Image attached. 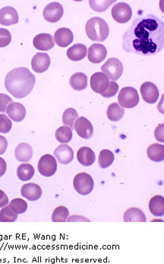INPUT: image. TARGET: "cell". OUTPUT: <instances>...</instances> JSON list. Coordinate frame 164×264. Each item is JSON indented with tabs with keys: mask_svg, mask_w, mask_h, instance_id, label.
<instances>
[{
	"mask_svg": "<svg viewBox=\"0 0 164 264\" xmlns=\"http://www.w3.org/2000/svg\"><path fill=\"white\" fill-rule=\"evenodd\" d=\"M55 136L60 144H68L73 138V130L67 126H62L55 131Z\"/></svg>",
	"mask_w": 164,
	"mask_h": 264,
	"instance_id": "obj_31",
	"label": "cell"
},
{
	"mask_svg": "<svg viewBox=\"0 0 164 264\" xmlns=\"http://www.w3.org/2000/svg\"><path fill=\"white\" fill-rule=\"evenodd\" d=\"M54 156L60 164H69L74 159V152L68 144H61L54 151Z\"/></svg>",
	"mask_w": 164,
	"mask_h": 264,
	"instance_id": "obj_14",
	"label": "cell"
},
{
	"mask_svg": "<svg viewBox=\"0 0 164 264\" xmlns=\"http://www.w3.org/2000/svg\"><path fill=\"white\" fill-rule=\"evenodd\" d=\"M12 127V123L10 118L5 114H0V133H9Z\"/></svg>",
	"mask_w": 164,
	"mask_h": 264,
	"instance_id": "obj_37",
	"label": "cell"
},
{
	"mask_svg": "<svg viewBox=\"0 0 164 264\" xmlns=\"http://www.w3.org/2000/svg\"><path fill=\"white\" fill-rule=\"evenodd\" d=\"M109 84V78L102 72L93 73L91 77V87L92 90L100 95L108 89Z\"/></svg>",
	"mask_w": 164,
	"mask_h": 264,
	"instance_id": "obj_12",
	"label": "cell"
},
{
	"mask_svg": "<svg viewBox=\"0 0 164 264\" xmlns=\"http://www.w3.org/2000/svg\"><path fill=\"white\" fill-rule=\"evenodd\" d=\"M32 156H33V150L30 144L27 143H21L16 147L15 156L18 161L27 163L31 160Z\"/></svg>",
	"mask_w": 164,
	"mask_h": 264,
	"instance_id": "obj_22",
	"label": "cell"
},
{
	"mask_svg": "<svg viewBox=\"0 0 164 264\" xmlns=\"http://www.w3.org/2000/svg\"><path fill=\"white\" fill-rule=\"evenodd\" d=\"M74 35L69 28H61L55 31L54 42L61 47H66L73 43Z\"/></svg>",
	"mask_w": 164,
	"mask_h": 264,
	"instance_id": "obj_19",
	"label": "cell"
},
{
	"mask_svg": "<svg viewBox=\"0 0 164 264\" xmlns=\"http://www.w3.org/2000/svg\"><path fill=\"white\" fill-rule=\"evenodd\" d=\"M149 209L156 217L164 216V198L162 196H155L150 198L149 202Z\"/></svg>",
	"mask_w": 164,
	"mask_h": 264,
	"instance_id": "obj_25",
	"label": "cell"
},
{
	"mask_svg": "<svg viewBox=\"0 0 164 264\" xmlns=\"http://www.w3.org/2000/svg\"><path fill=\"white\" fill-rule=\"evenodd\" d=\"M39 173L43 176L50 177L56 172L57 170V162L55 156L50 154L43 155L39 160L37 165Z\"/></svg>",
	"mask_w": 164,
	"mask_h": 264,
	"instance_id": "obj_7",
	"label": "cell"
},
{
	"mask_svg": "<svg viewBox=\"0 0 164 264\" xmlns=\"http://www.w3.org/2000/svg\"><path fill=\"white\" fill-rule=\"evenodd\" d=\"M6 113L12 121L20 122L25 118L26 109L21 103H12L8 106Z\"/></svg>",
	"mask_w": 164,
	"mask_h": 264,
	"instance_id": "obj_20",
	"label": "cell"
},
{
	"mask_svg": "<svg viewBox=\"0 0 164 264\" xmlns=\"http://www.w3.org/2000/svg\"><path fill=\"white\" fill-rule=\"evenodd\" d=\"M63 7L57 2H51L44 8L43 12V18L49 22L55 23L61 20L63 16Z\"/></svg>",
	"mask_w": 164,
	"mask_h": 264,
	"instance_id": "obj_9",
	"label": "cell"
},
{
	"mask_svg": "<svg viewBox=\"0 0 164 264\" xmlns=\"http://www.w3.org/2000/svg\"><path fill=\"white\" fill-rule=\"evenodd\" d=\"M69 84L74 90H83V89H86L87 87H88V77L85 73H81V72L74 73L70 77Z\"/></svg>",
	"mask_w": 164,
	"mask_h": 264,
	"instance_id": "obj_26",
	"label": "cell"
},
{
	"mask_svg": "<svg viewBox=\"0 0 164 264\" xmlns=\"http://www.w3.org/2000/svg\"><path fill=\"white\" fill-rule=\"evenodd\" d=\"M8 141L3 136L0 135V155L3 154L7 149Z\"/></svg>",
	"mask_w": 164,
	"mask_h": 264,
	"instance_id": "obj_43",
	"label": "cell"
},
{
	"mask_svg": "<svg viewBox=\"0 0 164 264\" xmlns=\"http://www.w3.org/2000/svg\"><path fill=\"white\" fill-rule=\"evenodd\" d=\"M21 194L24 198L31 202H35L40 199L42 196V190L39 185L36 183H27L21 188Z\"/></svg>",
	"mask_w": 164,
	"mask_h": 264,
	"instance_id": "obj_18",
	"label": "cell"
},
{
	"mask_svg": "<svg viewBox=\"0 0 164 264\" xmlns=\"http://www.w3.org/2000/svg\"><path fill=\"white\" fill-rule=\"evenodd\" d=\"M101 70L110 80H118L123 74V65L117 58H109L101 66Z\"/></svg>",
	"mask_w": 164,
	"mask_h": 264,
	"instance_id": "obj_6",
	"label": "cell"
},
{
	"mask_svg": "<svg viewBox=\"0 0 164 264\" xmlns=\"http://www.w3.org/2000/svg\"><path fill=\"white\" fill-rule=\"evenodd\" d=\"M107 54V48L100 44H93L88 48V58L93 64H100L104 61Z\"/></svg>",
	"mask_w": 164,
	"mask_h": 264,
	"instance_id": "obj_15",
	"label": "cell"
},
{
	"mask_svg": "<svg viewBox=\"0 0 164 264\" xmlns=\"http://www.w3.org/2000/svg\"><path fill=\"white\" fill-rule=\"evenodd\" d=\"M9 204V198L2 190H0V208H3Z\"/></svg>",
	"mask_w": 164,
	"mask_h": 264,
	"instance_id": "obj_44",
	"label": "cell"
},
{
	"mask_svg": "<svg viewBox=\"0 0 164 264\" xmlns=\"http://www.w3.org/2000/svg\"><path fill=\"white\" fill-rule=\"evenodd\" d=\"M6 169H7L6 162L3 158L0 157V177H2V176L5 174Z\"/></svg>",
	"mask_w": 164,
	"mask_h": 264,
	"instance_id": "obj_45",
	"label": "cell"
},
{
	"mask_svg": "<svg viewBox=\"0 0 164 264\" xmlns=\"http://www.w3.org/2000/svg\"><path fill=\"white\" fill-rule=\"evenodd\" d=\"M35 168L30 163H21L17 169V176L21 181H28L35 175Z\"/></svg>",
	"mask_w": 164,
	"mask_h": 264,
	"instance_id": "obj_29",
	"label": "cell"
},
{
	"mask_svg": "<svg viewBox=\"0 0 164 264\" xmlns=\"http://www.w3.org/2000/svg\"><path fill=\"white\" fill-rule=\"evenodd\" d=\"M114 2H116V1H108V0L89 1V4H90L91 9L97 12H104L110 6L111 4L114 3Z\"/></svg>",
	"mask_w": 164,
	"mask_h": 264,
	"instance_id": "obj_36",
	"label": "cell"
},
{
	"mask_svg": "<svg viewBox=\"0 0 164 264\" xmlns=\"http://www.w3.org/2000/svg\"><path fill=\"white\" fill-rule=\"evenodd\" d=\"M113 20L118 23L128 22L131 20L132 16V11H131L130 5L125 2H119L115 4L111 10Z\"/></svg>",
	"mask_w": 164,
	"mask_h": 264,
	"instance_id": "obj_8",
	"label": "cell"
},
{
	"mask_svg": "<svg viewBox=\"0 0 164 264\" xmlns=\"http://www.w3.org/2000/svg\"><path fill=\"white\" fill-rule=\"evenodd\" d=\"M17 214L15 213L9 205L3 207L0 211V221L1 222H15L18 219Z\"/></svg>",
	"mask_w": 164,
	"mask_h": 264,
	"instance_id": "obj_35",
	"label": "cell"
},
{
	"mask_svg": "<svg viewBox=\"0 0 164 264\" xmlns=\"http://www.w3.org/2000/svg\"><path fill=\"white\" fill-rule=\"evenodd\" d=\"M164 47V23L154 15L135 19L123 36L126 52L142 56L154 55Z\"/></svg>",
	"mask_w": 164,
	"mask_h": 264,
	"instance_id": "obj_1",
	"label": "cell"
},
{
	"mask_svg": "<svg viewBox=\"0 0 164 264\" xmlns=\"http://www.w3.org/2000/svg\"><path fill=\"white\" fill-rule=\"evenodd\" d=\"M9 206L15 213L21 215L24 213L28 209V203L21 198H14L9 202Z\"/></svg>",
	"mask_w": 164,
	"mask_h": 264,
	"instance_id": "obj_34",
	"label": "cell"
},
{
	"mask_svg": "<svg viewBox=\"0 0 164 264\" xmlns=\"http://www.w3.org/2000/svg\"><path fill=\"white\" fill-rule=\"evenodd\" d=\"M141 93L145 102L149 104H154L159 99V89L151 82H145L141 87Z\"/></svg>",
	"mask_w": 164,
	"mask_h": 264,
	"instance_id": "obj_11",
	"label": "cell"
},
{
	"mask_svg": "<svg viewBox=\"0 0 164 264\" xmlns=\"http://www.w3.org/2000/svg\"><path fill=\"white\" fill-rule=\"evenodd\" d=\"M35 82V75L28 68L18 67L7 73L5 78V87L15 98L22 99L31 93Z\"/></svg>",
	"mask_w": 164,
	"mask_h": 264,
	"instance_id": "obj_2",
	"label": "cell"
},
{
	"mask_svg": "<svg viewBox=\"0 0 164 264\" xmlns=\"http://www.w3.org/2000/svg\"><path fill=\"white\" fill-rule=\"evenodd\" d=\"M147 154L149 159L154 162L163 161L164 160V146L163 144H154L148 147Z\"/></svg>",
	"mask_w": 164,
	"mask_h": 264,
	"instance_id": "obj_27",
	"label": "cell"
},
{
	"mask_svg": "<svg viewBox=\"0 0 164 264\" xmlns=\"http://www.w3.org/2000/svg\"><path fill=\"white\" fill-rule=\"evenodd\" d=\"M74 129L78 135L84 139H90L93 136V125L91 122L85 117L81 116L77 118L74 123Z\"/></svg>",
	"mask_w": 164,
	"mask_h": 264,
	"instance_id": "obj_10",
	"label": "cell"
},
{
	"mask_svg": "<svg viewBox=\"0 0 164 264\" xmlns=\"http://www.w3.org/2000/svg\"><path fill=\"white\" fill-rule=\"evenodd\" d=\"M69 212L65 206H59L54 209L52 214L54 222H66L69 218Z\"/></svg>",
	"mask_w": 164,
	"mask_h": 264,
	"instance_id": "obj_33",
	"label": "cell"
},
{
	"mask_svg": "<svg viewBox=\"0 0 164 264\" xmlns=\"http://www.w3.org/2000/svg\"><path fill=\"white\" fill-rule=\"evenodd\" d=\"M73 186L77 193L81 196H87L93 191L94 182L91 176L87 173H80L74 176Z\"/></svg>",
	"mask_w": 164,
	"mask_h": 264,
	"instance_id": "obj_4",
	"label": "cell"
},
{
	"mask_svg": "<svg viewBox=\"0 0 164 264\" xmlns=\"http://www.w3.org/2000/svg\"><path fill=\"white\" fill-rule=\"evenodd\" d=\"M50 65V58L47 53H36L31 60V67L36 73L47 71Z\"/></svg>",
	"mask_w": 164,
	"mask_h": 264,
	"instance_id": "obj_13",
	"label": "cell"
},
{
	"mask_svg": "<svg viewBox=\"0 0 164 264\" xmlns=\"http://www.w3.org/2000/svg\"><path fill=\"white\" fill-rule=\"evenodd\" d=\"M13 103L12 99L5 94L0 93V111L5 112L7 110L8 106Z\"/></svg>",
	"mask_w": 164,
	"mask_h": 264,
	"instance_id": "obj_40",
	"label": "cell"
},
{
	"mask_svg": "<svg viewBox=\"0 0 164 264\" xmlns=\"http://www.w3.org/2000/svg\"><path fill=\"white\" fill-rule=\"evenodd\" d=\"M19 18L17 11L12 6H5L0 9V24L5 26L16 24Z\"/></svg>",
	"mask_w": 164,
	"mask_h": 264,
	"instance_id": "obj_16",
	"label": "cell"
},
{
	"mask_svg": "<svg viewBox=\"0 0 164 264\" xmlns=\"http://www.w3.org/2000/svg\"><path fill=\"white\" fill-rule=\"evenodd\" d=\"M77 159L81 165L90 167L95 162V154L91 148L82 147L77 152Z\"/></svg>",
	"mask_w": 164,
	"mask_h": 264,
	"instance_id": "obj_21",
	"label": "cell"
},
{
	"mask_svg": "<svg viewBox=\"0 0 164 264\" xmlns=\"http://www.w3.org/2000/svg\"><path fill=\"white\" fill-rule=\"evenodd\" d=\"M118 101L123 108H134L139 103L138 91L133 87H124L119 92Z\"/></svg>",
	"mask_w": 164,
	"mask_h": 264,
	"instance_id": "obj_5",
	"label": "cell"
},
{
	"mask_svg": "<svg viewBox=\"0 0 164 264\" xmlns=\"http://www.w3.org/2000/svg\"><path fill=\"white\" fill-rule=\"evenodd\" d=\"M123 219L126 222H145L147 221L145 213L138 208H130L125 212Z\"/></svg>",
	"mask_w": 164,
	"mask_h": 264,
	"instance_id": "obj_24",
	"label": "cell"
},
{
	"mask_svg": "<svg viewBox=\"0 0 164 264\" xmlns=\"http://www.w3.org/2000/svg\"><path fill=\"white\" fill-rule=\"evenodd\" d=\"M68 58L73 61H79L86 57L87 47L83 44H75L67 50Z\"/></svg>",
	"mask_w": 164,
	"mask_h": 264,
	"instance_id": "obj_23",
	"label": "cell"
},
{
	"mask_svg": "<svg viewBox=\"0 0 164 264\" xmlns=\"http://www.w3.org/2000/svg\"><path fill=\"white\" fill-rule=\"evenodd\" d=\"M67 221H69V222H72V221H74V222H78V221H79V222H85V221L89 222L90 220L86 219V218L83 217V216H73L67 219Z\"/></svg>",
	"mask_w": 164,
	"mask_h": 264,
	"instance_id": "obj_42",
	"label": "cell"
},
{
	"mask_svg": "<svg viewBox=\"0 0 164 264\" xmlns=\"http://www.w3.org/2000/svg\"><path fill=\"white\" fill-rule=\"evenodd\" d=\"M87 35L93 42H104L108 38L109 29L105 20L93 17L88 20L85 26Z\"/></svg>",
	"mask_w": 164,
	"mask_h": 264,
	"instance_id": "obj_3",
	"label": "cell"
},
{
	"mask_svg": "<svg viewBox=\"0 0 164 264\" xmlns=\"http://www.w3.org/2000/svg\"><path fill=\"white\" fill-rule=\"evenodd\" d=\"M154 135H155L156 139L161 142L164 141V124H161L159 126H157V129L154 132Z\"/></svg>",
	"mask_w": 164,
	"mask_h": 264,
	"instance_id": "obj_41",
	"label": "cell"
},
{
	"mask_svg": "<svg viewBox=\"0 0 164 264\" xmlns=\"http://www.w3.org/2000/svg\"><path fill=\"white\" fill-rule=\"evenodd\" d=\"M12 41V35L6 28H0V47H6Z\"/></svg>",
	"mask_w": 164,
	"mask_h": 264,
	"instance_id": "obj_38",
	"label": "cell"
},
{
	"mask_svg": "<svg viewBox=\"0 0 164 264\" xmlns=\"http://www.w3.org/2000/svg\"><path fill=\"white\" fill-rule=\"evenodd\" d=\"M78 118V114L76 110L73 108H69L65 110L62 115V123L64 126L74 129V122Z\"/></svg>",
	"mask_w": 164,
	"mask_h": 264,
	"instance_id": "obj_32",
	"label": "cell"
},
{
	"mask_svg": "<svg viewBox=\"0 0 164 264\" xmlns=\"http://www.w3.org/2000/svg\"><path fill=\"white\" fill-rule=\"evenodd\" d=\"M114 154L109 150H103L99 154L98 164L100 168H108L114 161Z\"/></svg>",
	"mask_w": 164,
	"mask_h": 264,
	"instance_id": "obj_30",
	"label": "cell"
},
{
	"mask_svg": "<svg viewBox=\"0 0 164 264\" xmlns=\"http://www.w3.org/2000/svg\"><path fill=\"white\" fill-rule=\"evenodd\" d=\"M124 114V108H123L121 106H119V103H112L107 109V117L112 122H118V121L121 120Z\"/></svg>",
	"mask_w": 164,
	"mask_h": 264,
	"instance_id": "obj_28",
	"label": "cell"
},
{
	"mask_svg": "<svg viewBox=\"0 0 164 264\" xmlns=\"http://www.w3.org/2000/svg\"><path fill=\"white\" fill-rule=\"evenodd\" d=\"M119 91V85L116 84V82L109 81V87L108 89L101 94V96L105 98H110L112 96H116Z\"/></svg>",
	"mask_w": 164,
	"mask_h": 264,
	"instance_id": "obj_39",
	"label": "cell"
},
{
	"mask_svg": "<svg viewBox=\"0 0 164 264\" xmlns=\"http://www.w3.org/2000/svg\"><path fill=\"white\" fill-rule=\"evenodd\" d=\"M35 48L39 51H49L55 45L54 38L50 34L41 33L36 35L33 40Z\"/></svg>",
	"mask_w": 164,
	"mask_h": 264,
	"instance_id": "obj_17",
	"label": "cell"
}]
</instances>
